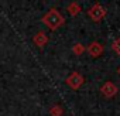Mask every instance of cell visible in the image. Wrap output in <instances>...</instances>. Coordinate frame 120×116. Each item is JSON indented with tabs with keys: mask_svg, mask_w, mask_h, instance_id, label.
Returning a JSON list of instances; mask_svg holds the SVG:
<instances>
[{
	"mask_svg": "<svg viewBox=\"0 0 120 116\" xmlns=\"http://www.w3.org/2000/svg\"><path fill=\"white\" fill-rule=\"evenodd\" d=\"M41 21H42L49 30H56L58 27H61V26L64 24V16L59 13L56 9H51V10H48V12L42 16Z\"/></svg>",
	"mask_w": 120,
	"mask_h": 116,
	"instance_id": "1",
	"label": "cell"
},
{
	"mask_svg": "<svg viewBox=\"0 0 120 116\" xmlns=\"http://www.w3.org/2000/svg\"><path fill=\"white\" fill-rule=\"evenodd\" d=\"M89 17L93 20V21H99V20H102L103 17H105V14H106V12H105V9L100 6V4H95V6H92L90 9H89Z\"/></svg>",
	"mask_w": 120,
	"mask_h": 116,
	"instance_id": "2",
	"label": "cell"
},
{
	"mask_svg": "<svg viewBox=\"0 0 120 116\" xmlns=\"http://www.w3.org/2000/svg\"><path fill=\"white\" fill-rule=\"evenodd\" d=\"M83 82V78L78 74V72H72L68 78H67V85L71 86L72 89H78Z\"/></svg>",
	"mask_w": 120,
	"mask_h": 116,
	"instance_id": "3",
	"label": "cell"
},
{
	"mask_svg": "<svg viewBox=\"0 0 120 116\" xmlns=\"http://www.w3.org/2000/svg\"><path fill=\"white\" fill-rule=\"evenodd\" d=\"M116 91H117V88H116V85H113L112 82H106V84L102 86V93H103L105 96H107V98L113 96V95L116 93Z\"/></svg>",
	"mask_w": 120,
	"mask_h": 116,
	"instance_id": "4",
	"label": "cell"
},
{
	"mask_svg": "<svg viewBox=\"0 0 120 116\" xmlns=\"http://www.w3.org/2000/svg\"><path fill=\"white\" fill-rule=\"evenodd\" d=\"M88 52L92 55V57H99L102 52H103V47L100 45V44H98V43H92L89 47H88Z\"/></svg>",
	"mask_w": 120,
	"mask_h": 116,
	"instance_id": "5",
	"label": "cell"
},
{
	"mask_svg": "<svg viewBox=\"0 0 120 116\" xmlns=\"http://www.w3.org/2000/svg\"><path fill=\"white\" fill-rule=\"evenodd\" d=\"M33 41L37 47H44L47 44V35L42 33V31H38L34 37H33Z\"/></svg>",
	"mask_w": 120,
	"mask_h": 116,
	"instance_id": "6",
	"label": "cell"
},
{
	"mask_svg": "<svg viewBox=\"0 0 120 116\" xmlns=\"http://www.w3.org/2000/svg\"><path fill=\"white\" fill-rule=\"evenodd\" d=\"M68 12H69L72 16H75V14L79 12V7H78V4H75V3H71V4L68 6Z\"/></svg>",
	"mask_w": 120,
	"mask_h": 116,
	"instance_id": "7",
	"label": "cell"
},
{
	"mask_svg": "<svg viewBox=\"0 0 120 116\" xmlns=\"http://www.w3.org/2000/svg\"><path fill=\"white\" fill-rule=\"evenodd\" d=\"M51 115L52 116H61L62 115V109L59 108V106H54V108H51Z\"/></svg>",
	"mask_w": 120,
	"mask_h": 116,
	"instance_id": "8",
	"label": "cell"
},
{
	"mask_svg": "<svg viewBox=\"0 0 120 116\" xmlns=\"http://www.w3.org/2000/svg\"><path fill=\"white\" fill-rule=\"evenodd\" d=\"M112 48H113L117 54H120V38H117V40L112 44Z\"/></svg>",
	"mask_w": 120,
	"mask_h": 116,
	"instance_id": "9",
	"label": "cell"
},
{
	"mask_svg": "<svg viewBox=\"0 0 120 116\" xmlns=\"http://www.w3.org/2000/svg\"><path fill=\"white\" fill-rule=\"evenodd\" d=\"M119 74H120V68H119Z\"/></svg>",
	"mask_w": 120,
	"mask_h": 116,
	"instance_id": "10",
	"label": "cell"
}]
</instances>
